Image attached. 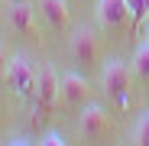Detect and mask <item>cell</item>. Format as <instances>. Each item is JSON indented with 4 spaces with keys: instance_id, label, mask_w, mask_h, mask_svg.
Segmentation results:
<instances>
[{
    "instance_id": "obj_3",
    "label": "cell",
    "mask_w": 149,
    "mask_h": 146,
    "mask_svg": "<svg viewBox=\"0 0 149 146\" xmlns=\"http://www.w3.org/2000/svg\"><path fill=\"white\" fill-rule=\"evenodd\" d=\"M68 55H71L74 65L84 68V71H91V68L97 65V59H101V42H97L94 26H88V23H84V26H74V29H71Z\"/></svg>"
},
{
    "instance_id": "obj_11",
    "label": "cell",
    "mask_w": 149,
    "mask_h": 146,
    "mask_svg": "<svg viewBox=\"0 0 149 146\" xmlns=\"http://www.w3.org/2000/svg\"><path fill=\"white\" fill-rule=\"evenodd\" d=\"M133 143H136V146H149V110L136 120V127H133Z\"/></svg>"
},
{
    "instance_id": "obj_6",
    "label": "cell",
    "mask_w": 149,
    "mask_h": 146,
    "mask_svg": "<svg viewBox=\"0 0 149 146\" xmlns=\"http://www.w3.org/2000/svg\"><path fill=\"white\" fill-rule=\"evenodd\" d=\"M97 23L104 29H120L130 20V3L127 0H97Z\"/></svg>"
},
{
    "instance_id": "obj_12",
    "label": "cell",
    "mask_w": 149,
    "mask_h": 146,
    "mask_svg": "<svg viewBox=\"0 0 149 146\" xmlns=\"http://www.w3.org/2000/svg\"><path fill=\"white\" fill-rule=\"evenodd\" d=\"M127 3H130V20L139 26V23L149 16V0H127Z\"/></svg>"
},
{
    "instance_id": "obj_7",
    "label": "cell",
    "mask_w": 149,
    "mask_h": 146,
    "mask_svg": "<svg viewBox=\"0 0 149 146\" xmlns=\"http://www.w3.org/2000/svg\"><path fill=\"white\" fill-rule=\"evenodd\" d=\"M78 127L88 140H101L107 130H110V117L104 114V107H97V104H88L78 117Z\"/></svg>"
},
{
    "instance_id": "obj_4",
    "label": "cell",
    "mask_w": 149,
    "mask_h": 146,
    "mask_svg": "<svg viewBox=\"0 0 149 146\" xmlns=\"http://www.w3.org/2000/svg\"><path fill=\"white\" fill-rule=\"evenodd\" d=\"M62 101V75L52 65H39V78H36V97L33 104L39 110H52Z\"/></svg>"
},
{
    "instance_id": "obj_5",
    "label": "cell",
    "mask_w": 149,
    "mask_h": 146,
    "mask_svg": "<svg viewBox=\"0 0 149 146\" xmlns=\"http://www.w3.org/2000/svg\"><path fill=\"white\" fill-rule=\"evenodd\" d=\"M39 7L33 10V3H10L7 10V26L16 36H36L39 33V20H36Z\"/></svg>"
},
{
    "instance_id": "obj_9",
    "label": "cell",
    "mask_w": 149,
    "mask_h": 146,
    "mask_svg": "<svg viewBox=\"0 0 149 146\" xmlns=\"http://www.w3.org/2000/svg\"><path fill=\"white\" fill-rule=\"evenodd\" d=\"M39 16H42L52 29H65L68 20H71L68 0H39Z\"/></svg>"
},
{
    "instance_id": "obj_14",
    "label": "cell",
    "mask_w": 149,
    "mask_h": 146,
    "mask_svg": "<svg viewBox=\"0 0 149 146\" xmlns=\"http://www.w3.org/2000/svg\"><path fill=\"white\" fill-rule=\"evenodd\" d=\"M7 62H10V55H7V45L0 42V78H3V71H7Z\"/></svg>"
},
{
    "instance_id": "obj_15",
    "label": "cell",
    "mask_w": 149,
    "mask_h": 146,
    "mask_svg": "<svg viewBox=\"0 0 149 146\" xmlns=\"http://www.w3.org/2000/svg\"><path fill=\"white\" fill-rule=\"evenodd\" d=\"M10 3H33V0H7V7H10Z\"/></svg>"
},
{
    "instance_id": "obj_13",
    "label": "cell",
    "mask_w": 149,
    "mask_h": 146,
    "mask_svg": "<svg viewBox=\"0 0 149 146\" xmlns=\"http://www.w3.org/2000/svg\"><path fill=\"white\" fill-rule=\"evenodd\" d=\"M39 143H42V146H65V136H62V133H55V130H49Z\"/></svg>"
},
{
    "instance_id": "obj_2",
    "label": "cell",
    "mask_w": 149,
    "mask_h": 146,
    "mask_svg": "<svg viewBox=\"0 0 149 146\" xmlns=\"http://www.w3.org/2000/svg\"><path fill=\"white\" fill-rule=\"evenodd\" d=\"M36 78H39V68H36V62H33L26 52L10 55L7 71H3V81H7V88H10L16 97L33 101V97H36Z\"/></svg>"
},
{
    "instance_id": "obj_8",
    "label": "cell",
    "mask_w": 149,
    "mask_h": 146,
    "mask_svg": "<svg viewBox=\"0 0 149 146\" xmlns=\"http://www.w3.org/2000/svg\"><path fill=\"white\" fill-rule=\"evenodd\" d=\"M84 97H88V81L81 71H65L62 75V101L71 104V107H78L84 104Z\"/></svg>"
},
{
    "instance_id": "obj_10",
    "label": "cell",
    "mask_w": 149,
    "mask_h": 146,
    "mask_svg": "<svg viewBox=\"0 0 149 146\" xmlns=\"http://www.w3.org/2000/svg\"><path fill=\"white\" fill-rule=\"evenodd\" d=\"M130 68H133V75H136L139 81H149V39H146L143 45H136Z\"/></svg>"
},
{
    "instance_id": "obj_16",
    "label": "cell",
    "mask_w": 149,
    "mask_h": 146,
    "mask_svg": "<svg viewBox=\"0 0 149 146\" xmlns=\"http://www.w3.org/2000/svg\"><path fill=\"white\" fill-rule=\"evenodd\" d=\"M146 39H149V36H146Z\"/></svg>"
},
{
    "instance_id": "obj_1",
    "label": "cell",
    "mask_w": 149,
    "mask_h": 146,
    "mask_svg": "<svg viewBox=\"0 0 149 146\" xmlns=\"http://www.w3.org/2000/svg\"><path fill=\"white\" fill-rule=\"evenodd\" d=\"M130 85H133V68L120 59H107L104 68H101V88L104 94L110 97L113 107H127L130 104Z\"/></svg>"
}]
</instances>
